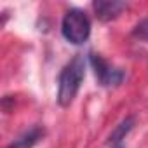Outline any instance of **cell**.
Returning a JSON list of instances; mask_svg holds the SVG:
<instances>
[{
  "instance_id": "6da1fadb",
  "label": "cell",
  "mask_w": 148,
  "mask_h": 148,
  "mask_svg": "<svg viewBox=\"0 0 148 148\" xmlns=\"http://www.w3.org/2000/svg\"><path fill=\"white\" fill-rule=\"evenodd\" d=\"M86 77V58L82 54L73 56L70 63L64 64V68L59 73L58 80V105L66 108L75 99L82 80Z\"/></svg>"
},
{
  "instance_id": "277c9868",
  "label": "cell",
  "mask_w": 148,
  "mask_h": 148,
  "mask_svg": "<svg viewBox=\"0 0 148 148\" xmlns=\"http://www.w3.org/2000/svg\"><path fill=\"white\" fill-rule=\"evenodd\" d=\"M92 9L99 21L108 23L112 19H117L127 9V2H122V0H94Z\"/></svg>"
},
{
  "instance_id": "ba28073f",
  "label": "cell",
  "mask_w": 148,
  "mask_h": 148,
  "mask_svg": "<svg viewBox=\"0 0 148 148\" xmlns=\"http://www.w3.org/2000/svg\"><path fill=\"white\" fill-rule=\"evenodd\" d=\"M119 148H124V146H119Z\"/></svg>"
},
{
  "instance_id": "3957f363",
  "label": "cell",
  "mask_w": 148,
  "mask_h": 148,
  "mask_svg": "<svg viewBox=\"0 0 148 148\" xmlns=\"http://www.w3.org/2000/svg\"><path fill=\"white\" fill-rule=\"evenodd\" d=\"M89 63L94 70V75L98 79V82L103 87H117L122 84L124 80V71L120 68H115L112 64H108L99 54L96 52H89Z\"/></svg>"
},
{
  "instance_id": "52a82bcc",
  "label": "cell",
  "mask_w": 148,
  "mask_h": 148,
  "mask_svg": "<svg viewBox=\"0 0 148 148\" xmlns=\"http://www.w3.org/2000/svg\"><path fill=\"white\" fill-rule=\"evenodd\" d=\"M132 37L136 40H141V42H148V18L139 21L134 28H132Z\"/></svg>"
},
{
  "instance_id": "8992f818",
  "label": "cell",
  "mask_w": 148,
  "mask_h": 148,
  "mask_svg": "<svg viewBox=\"0 0 148 148\" xmlns=\"http://www.w3.org/2000/svg\"><path fill=\"white\" fill-rule=\"evenodd\" d=\"M134 117H125L113 131H112V134H110V138H108V145H119L122 139H125V136L132 131V127H134Z\"/></svg>"
},
{
  "instance_id": "7a4b0ae2",
  "label": "cell",
  "mask_w": 148,
  "mask_h": 148,
  "mask_svg": "<svg viewBox=\"0 0 148 148\" xmlns=\"http://www.w3.org/2000/svg\"><path fill=\"white\" fill-rule=\"evenodd\" d=\"M61 35L66 42L73 45H80L87 42L91 35V21L87 14L80 9H70L61 21Z\"/></svg>"
},
{
  "instance_id": "5b68a950",
  "label": "cell",
  "mask_w": 148,
  "mask_h": 148,
  "mask_svg": "<svg viewBox=\"0 0 148 148\" xmlns=\"http://www.w3.org/2000/svg\"><path fill=\"white\" fill-rule=\"evenodd\" d=\"M44 134H45V131H44L42 127L35 125V127L28 129L26 132H23L18 139H14L9 148H33V146L44 138Z\"/></svg>"
}]
</instances>
